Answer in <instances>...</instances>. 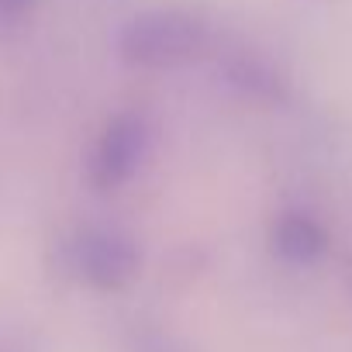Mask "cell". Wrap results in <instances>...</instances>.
Returning <instances> with one entry per match:
<instances>
[{
	"label": "cell",
	"mask_w": 352,
	"mask_h": 352,
	"mask_svg": "<svg viewBox=\"0 0 352 352\" xmlns=\"http://www.w3.org/2000/svg\"><path fill=\"white\" fill-rule=\"evenodd\" d=\"M148 152V121L138 111H121L114 114L97 145L90 148L87 159V180L94 190H118L138 173L142 159Z\"/></svg>",
	"instance_id": "3"
},
{
	"label": "cell",
	"mask_w": 352,
	"mask_h": 352,
	"mask_svg": "<svg viewBox=\"0 0 352 352\" xmlns=\"http://www.w3.org/2000/svg\"><path fill=\"white\" fill-rule=\"evenodd\" d=\"M35 0H0V14H25Z\"/></svg>",
	"instance_id": "6"
},
{
	"label": "cell",
	"mask_w": 352,
	"mask_h": 352,
	"mask_svg": "<svg viewBox=\"0 0 352 352\" xmlns=\"http://www.w3.org/2000/svg\"><path fill=\"white\" fill-rule=\"evenodd\" d=\"M59 266L94 290H124L142 273V249L118 228H80L59 245Z\"/></svg>",
	"instance_id": "2"
},
{
	"label": "cell",
	"mask_w": 352,
	"mask_h": 352,
	"mask_svg": "<svg viewBox=\"0 0 352 352\" xmlns=\"http://www.w3.org/2000/svg\"><path fill=\"white\" fill-rule=\"evenodd\" d=\"M321 232L304 214H283L273 228V249L290 263H311L321 252Z\"/></svg>",
	"instance_id": "4"
},
{
	"label": "cell",
	"mask_w": 352,
	"mask_h": 352,
	"mask_svg": "<svg viewBox=\"0 0 352 352\" xmlns=\"http://www.w3.org/2000/svg\"><path fill=\"white\" fill-rule=\"evenodd\" d=\"M131 352H190V345L162 328H142L131 338Z\"/></svg>",
	"instance_id": "5"
},
{
	"label": "cell",
	"mask_w": 352,
	"mask_h": 352,
	"mask_svg": "<svg viewBox=\"0 0 352 352\" xmlns=\"http://www.w3.org/2000/svg\"><path fill=\"white\" fill-rule=\"evenodd\" d=\"M204 45H208V25L197 14L176 11V8L135 14L118 38L121 59L138 69L184 66L194 56H201Z\"/></svg>",
	"instance_id": "1"
}]
</instances>
